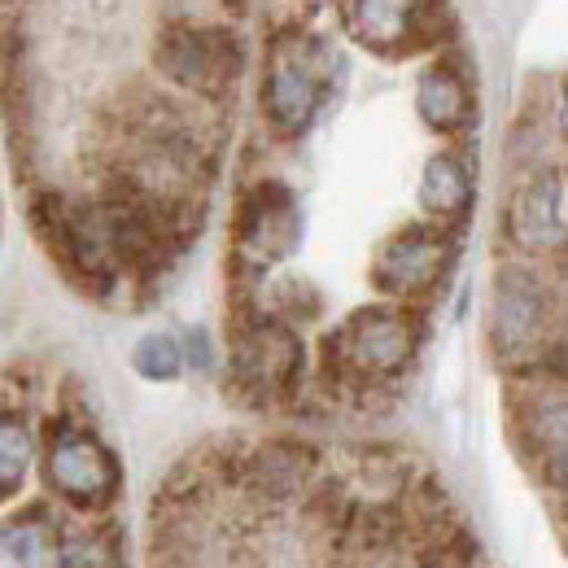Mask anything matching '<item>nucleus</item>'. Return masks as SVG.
Instances as JSON below:
<instances>
[{"instance_id":"nucleus-1","label":"nucleus","mask_w":568,"mask_h":568,"mask_svg":"<svg viewBox=\"0 0 568 568\" xmlns=\"http://www.w3.org/2000/svg\"><path fill=\"white\" fill-rule=\"evenodd\" d=\"M333 83V58L297 22H281L263 67V119L276 136H302Z\"/></svg>"},{"instance_id":"nucleus-2","label":"nucleus","mask_w":568,"mask_h":568,"mask_svg":"<svg viewBox=\"0 0 568 568\" xmlns=\"http://www.w3.org/2000/svg\"><path fill=\"white\" fill-rule=\"evenodd\" d=\"M31 227L44 245V254L62 267V276L88 293V297H110L119 272L105 254V236H101V219L92 202H71L67 193H36L31 197Z\"/></svg>"},{"instance_id":"nucleus-3","label":"nucleus","mask_w":568,"mask_h":568,"mask_svg":"<svg viewBox=\"0 0 568 568\" xmlns=\"http://www.w3.org/2000/svg\"><path fill=\"white\" fill-rule=\"evenodd\" d=\"M245 67V44L227 22H197V18H166L158 31V71L166 83L227 101L236 92V79Z\"/></svg>"},{"instance_id":"nucleus-4","label":"nucleus","mask_w":568,"mask_h":568,"mask_svg":"<svg viewBox=\"0 0 568 568\" xmlns=\"http://www.w3.org/2000/svg\"><path fill=\"white\" fill-rule=\"evenodd\" d=\"M416 355V324L398 306H363L328 342L324 363L333 381H389Z\"/></svg>"},{"instance_id":"nucleus-5","label":"nucleus","mask_w":568,"mask_h":568,"mask_svg":"<svg viewBox=\"0 0 568 568\" xmlns=\"http://www.w3.org/2000/svg\"><path fill=\"white\" fill-rule=\"evenodd\" d=\"M302 337L276 320V315H263L254 311L250 302L236 306V320H232V381L241 394L250 398H284L297 381H302Z\"/></svg>"},{"instance_id":"nucleus-6","label":"nucleus","mask_w":568,"mask_h":568,"mask_svg":"<svg viewBox=\"0 0 568 568\" xmlns=\"http://www.w3.org/2000/svg\"><path fill=\"white\" fill-rule=\"evenodd\" d=\"M547 284L525 267H503L495 281L490 346L503 363H511L516 376H547Z\"/></svg>"},{"instance_id":"nucleus-7","label":"nucleus","mask_w":568,"mask_h":568,"mask_svg":"<svg viewBox=\"0 0 568 568\" xmlns=\"http://www.w3.org/2000/svg\"><path fill=\"white\" fill-rule=\"evenodd\" d=\"M302 236V214L293 206V193L263 180L254 189H245L241 211H236V284H250L263 267L281 263L284 254H293Z\"/></svg>"},{"instance_id":"nucleus-8","label":"nucleus","mask_w":568,"mask_h":568,"mask_svg":"<svg viewBox=\"0 0 568 568\" xmlns=\"http://www.w3.org/2000/svg\"><path fill=\"white\" fill-rule=\"evenodd\" d=\"M44 468H49L53 490L83 511H97L119 495V459L92 433L74 425H62L49 437Z\"/></svg>"},{"instance_id":"nucleus-9","label":"nucleus","mask_w":568,"mask_h":568,"mask_svg":"<svg viewBox=\"0 0 568 568\" xmlns=\"http://www.w3.org/2000/svg\"><path fill=\"white\" fill-rule=\"evenodd\" d=\"M529 381L511 398V437L525 464H538L551 486H565V381L516 376Z\"/></svg>"},{"instance_id":"nucleus-10","label":"nucleus","mask_w":568,"mask_h":568,"mask_svg":"<svg viewBox=\"0 0 568 568\" xmlns=\"http://www.w3.org/2000/svg\"><path fill=\"white\" fill-rule=\"evenodd\" d=\"M450 236L442 227H403L394 232L381 250H376V263H372V284L389 297H420L428 288H437L446 267H450Z\"/></svg>"},{"instance_id":"nucleus-11","label":"nucleus","mask_w":568,"mask_h":568,"mask_svg":"<svg viewBox=\"0 0 568 568\" xmlns=\"http://www.w3.org/2000/svg\"><path fill=\"white\" fill-rule=\"evenodd\" d=\"M507 223L525 250H560V241H565V180H560V171L525 184L511 202Z\"/></svg>"},{"instance_id":"nucleus-12","label":"nucleus","mask_w":568,"mask_h":568,"mask_svg":"<svg viewBox=\"0 0 568 568\" xmlns=\"http://www.w3.org/2000/svg\"><path fill=\"white\" fill-rule=\"evenodd\" d=\"M0 568H71L62 529L44 511L0 520Z\"/></svg>"},{"instance_id":"nucleus-13","label":"nucleus","mask_w":568,"mask_h":568,"mask_svg":"<svg viewBox=\"0 0 568 568\" xmlns=\"http://www.w3.org/2000/svg\"><path fill=\"white\" fill-rule=\"evenodd\" d=\"M236 468H241L245 486L258 490L263 498H288L311 481L315 455L306 446H297V442H267L254 455H241Z\"/></svg>"},{"instance_id":"nucleus-14","label":"nucleus","mask_w":568,"mask_h":568,"mask_svg":"<svg viewBox=\"0 0 568 568\" xmlns=\"http://www.w3.org/2000/svg\"><path fill=\"white\" fill-rule=\"evenodd\" d=\"M416 110L437 132H464L477 119V101H473L468 74L459 67H450V62L428 67V74L416 83Z\"/></svg>"},{"instance_id":"nucleus-15","label":"nucleus","mask_w":568,"mask_h":568,"mask_svg":"<svg viewBox=\"0 0 568 568\" xmlns=\"http://www.w3.org/2000/svg\"><path fill=\"white\" fill-rule=\"evenodd\" d=\"M420 202L442 223H455V219L468 214V206H473V180H468V171H464L459 158L442 153V158L428 162L425 180H420Z\"/></svg>"},{"instance_id":"nucleus-16","label":"nucleus","mask_w":568,"mask_h":568,"mask_svg":"<svg viewBox=\"0 0 568 568\" xmlns=\"http://www.w3.org/2000/svg\"><path fill=\"white\" fill-rule=\"evenodd\" d=\"M31 464V437L13 412H0V503L13 495Z\"/></svg>"},{"instance_id":"nucleus-17","label":"nucleus","mask_w":568,"mask_h":568,"mask_svg":"<svg viewBox=\"0 0 568 568\" xmlns=\"http://www.w3.org/2000/svg\"><path fill=\"white\" fill-rule=\"evenodd\" d=\"M136 367H141V376H149V381H171V376L180 372V351H175V342H166V337H144L141 351H136Z\"/></svg>"}]
</instances>
